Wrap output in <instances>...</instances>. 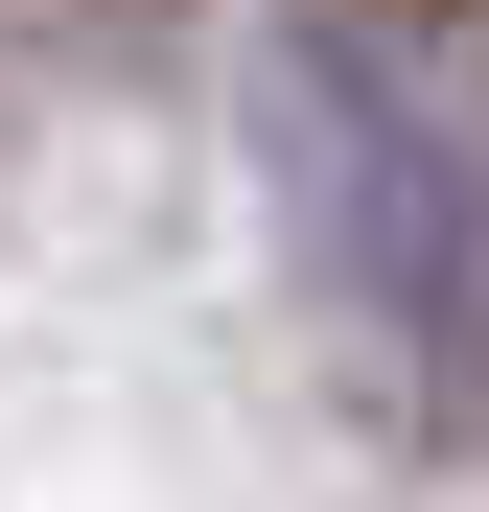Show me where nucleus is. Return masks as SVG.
<instances>
[{
    "mask_svg": "<svg viewBox=\"0 0 489 512\" xmlns=\"http://www.w3.org/2000/svg\"><path fill=\"white\" fill-rule=\"evenodd\" d=\"M257 163H280V233H303L326 326H350L373 419L466 443V419H489V140L420 94V47L350 24V0L280 24V70H257Z\"/></svg>",
    "mask_w": 489,
    "mask_h": 512,
    "instance_id": "f257e3e1",
    "label": "nucleus"
},
{
    "mask_svg": "<svg viewBox=\"0 0 489 512\" xmlns=\"http://www.w3.org/2000/svg\"><path fill=\"white\" fill-rule=\"evenodd\" d=\"M350 24H396V47H466V24H489V0H350Z\"/></svg>",
    "mask_w": 489,
    "mask_h": 512,
    "instance_id": "f03ea898",
    "label": "nucleus"
}]
</instances>
